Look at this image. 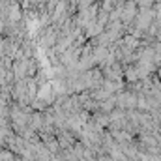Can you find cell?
I'll return each instance as SVG.
<instances>
[{
    "mask_svg": "<svg viewBox=\"0 0 161 161\" xmlns=\"http://www.w3.org/2000/svg\"><path fill=\"white\" fill-rule=\"evenodd\" d=\"M159 77H161V71H159Z\"/></svg>",
    "mask_w": 161,
    "mask_h": 161,
    "instance_id": "1",
    "label": "cell"
}]
</instances>
